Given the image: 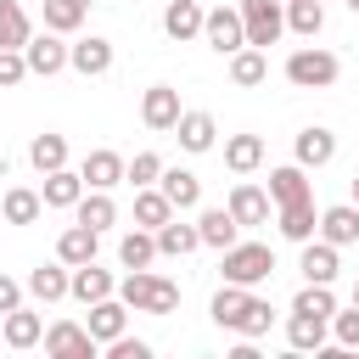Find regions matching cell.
I'll list each match as a JSON object with an SVG mask.
<instances>
[{
	"label": "cell",
	"instance_id": "6",
	"mask_svg": "<svg viewBox=\"0 0 359 359\" xmlns=\"http://www.w3.org/2000/svg\"><path fill=\"white\" fill-rule=\"evenodd\" d=\"M180 112H185V107H180V90H174V84H151V90L140 95V123L157 129V135H168V129L180 123Z\"/></svg>",
	"mask_w": 359,
	"mask_h": 359
},
{
	"label": "cell",
	"instance_id": "52",
	"mask_svg": "<svg viewBox=\"0 0 359 359\" xmlns=\"http://www.w3.org/2000/svg\"><path fill=\"white\" fill-rule=\"evenodd\" d=\"M320 6H325V0H320Z\"/></svg>",
	"mask_w": 359,
	"mask_h": 359
},
{
	"label": "cell",
	"instance_id": "28",
	"mask_svg": "<svg viewBox=\"0 0 359 359\" xmlns=\"http://www.w3.org/2000/svg\"><path fill=\"white\" fill-rule=\"evenodd\" d=\"M151 258H157V230L135 224V230L118 241V264H123V269H151Z\"/></svg>",
	"mask_w": 359,
	"mask_h": 359
},
{
	"label": "cell",
	"instance_id": "25",
	"mask_svg": "<svg viewBox=\"0 0 359 359\" xmlns=\"http://www.w3.org/2000/svg\"><path fill=\"white\" fill-rule=\"evenodd\" d=\"M247 297H252V286H236V280H224V286L213 292V303H208V314H213V325H224V331H236V325H241V309H247Z\"/></svg>",
	"mask_w": 359,
	"mask_h": 359
},
{
	"label": "cell",
	"instance_id": "31",
	"mask_svg": "<svg viewBox=\"0 0 359 359\" xmlns=\"http://www.w3.org/2000/svg\"><path fill=\"white\" fill-rule=\"evenodd\" d=\"M34 342H45V320L34 314V309H11L6 314V348H34Z\"/></svg>",
	"mask_w": 359,
	"mask_h": 359
},
{
	"label": "cell",
	"instance_id": "10",
	"mask_svg": "<svg viewBox=\"0 0 359 359\" xmlns=\"http://www.w3.org/2000/svg\"><path fill=\"white\" fill-rule=\"evenodd\" d=\"M79 174H84V185H90V191H112V185H123V180H129V163H123L118 151L95 146V151L84 157V168H79Z\"/></svg>",
	"mask_w": 359,
	"mask_h": 359
},
{
	"label": "cell",
	"instance_id": "24",
	"mask_svg": "<svg viewBox=\"0 0 359 359\" xmlns=\"http://www.w3.org/2000/svg\"><path fill=\"white\" fill-rule=\"evenodd\" d=\"M297 269H303V280H325V286H331V280H337V247H331L325 236H320V241L309 236V241H303Z\"/></svg>",
	"mask_w": 359,
	"mask_h": 359
},
{
	"label": "cell",
	"instance_id": "19",
	"mask_svg": "<svg viewBox=\"0 0 359 359\" xmlns=\"http://www.w3.org/2000/svg\"><path fill=\"white\" fill-rule=\"evenodd\" d=\"M303 196H314V191H309V168H303V163L269 168V202H275V208H286V202H303Z\"/></svg>",
	"mask_w": 359,
	"mask_h": 359
},
{
	"label": "cell",
	"instance_id": "22",
	"mask_svg": "<svg viewBox=\"0 0 359 359\" xmlns=\"http://www.w3.org/2000/svg\"><path fill=\"white\" fill-rule=\"evenodd\" d=\"M90 185H84V174H73V168H50L45 174V208H79V196H84Z\"/></svg>",
	"mask_w": 359,
	"mask_h": 359
},
{
	"label": "cell",
	"instance_id": "15",
	"mask_svg": "<svg viewBox=\"0 0 359 359\" xmlns=\"http://www.w3.org/2000/svg\"><path fill=\"white\" fill-rule=\"evenodd\" d=\"M202 22H208V11H202L196 0H168V11H163V34H168L174 45L202 39Z\"/></svg>",
	"mask_w": 359,
	"mask_h": 359
},
{
	"label": "cell",
	"instance_id": "12",
	"mask_svg": "<svg viewBox=\"0 0 359 359\" xmlns=\"http://www.w3.org/2000/svg\"><path fill=\"white\" fill-rule=\"evenodd\" d=\"M67 67H73V73H84V79H101V73L112 67V39L90 34V39L67 45Z\"/></svg>",
	"mask_w": 359,
	"mask_h": 359
},
{
	"label": "cell",
	"instance_id": "9",
	"mask_svg": "<svg viewBox=\"0 0 359 359\" xmlns=\"http://www.w3.org/2000/svg\"><path fill=\"white\" fill-rule=\"evenodd\" d=\"M129 314H135V309H129V303H123V297L112 292V297H101V303H90V320H84V325H90V337H95V342L107 348L112 337H123V325H129Z\"/></svg>",
	"mask_w": 359,
	"mask_h": 359
},
{
	"label": "cell",
	"instance_id": "18",
	"mask_svg": "<svg viewBox=\"0 0 359 359\" xmlns=\"http://www.w3.org/2000/svg\"><path fill=\"white\" fill-rule=\"evenodd\" d=\"M174 140H180L185 151H213V140H219V123H213V112H180V123H174Z\"/></svg>",
	"mask_w": 359,
	"mask_h": 359
},
{
	"label": "cell",
	"instance_id": "23",
	"mask_svg": "<svg viewBox=\"0 0 359 359\" xmlns=\"http://www.w3.org/2000/svg\"><path fill=\"white\" fill-rule=\"evenodd\" d=\"M180 208L168 202V191L163 185H140L135 191V224H146V230H157V224H168Z\"/></svg>",
	"mask_w": 359,
	"mask_h": 359
},
{
	"label": "cell",
	"instance_id": "43",
	"mask_svg": "<svg viewBox=\"0 0 359 359\" xmlns=\"http://www.w3.org/2000/svg\"><path fill=\"white\" fill-rule=\"evenodd\" d=\"M331 337H337V348H359V303L331 314Z\"/></svg>",
	"mask_w": 359,
	"mask_h": 359
},
{
	"label": "cell",
	"instance_id": "37",
	"mask_svg": "<svg viewBox=\"0 0 359 359\" xmlns=\"http://www.w3.org/2000/svg\"><path fill=\"white\" fill-rule=\"evenodd\" d=\"M230 79H236L241 90L264 84V79H269V62H264V50H258V45H241V50L230 56Z\"/></svg>",
	"mask_w": 359,
	"mask_h": 359
},
{
	"label": "cell",
	"instance_id": "45",
	"mask_svg": "<svg viewBox=\"0 0 359 359\" xmlns=\"http://www.w3.org/2000/svg\"><path fill=\"white\" fill-rule=\"evenodd\" d=\"M107 359H151V342H140V337H112V342H107Z\"/></svg>",
	"mask_w": 359,
	"mask_h": 359
},
{
	"label": "cell",
	"instance_id": "32",
	"mask_svg": "<svg viewBox=\"0 0 359 359\" xmlns=\"http://www.w3.org/2000/svg\"><path fill=\"white\" fill-rule=\"evenodd\" d=\"M325 331H331V320H314V314H292L286 320V342L297 353H320L325 348Z\"/></svg>",
	"mask_w": 359,
	"mask_h": 359
},
{
	"label": "cell",
	"instance_id": "13",
	"mask_svg": "<svg viewBox=\"0 0 359 359\" xmlns=\"http://www.w3.org/2000/svg\"><path fill=\"white\" fill-rule=\"evenodd\" d=\"M224 208L236 213V224H241V230H258V224H269V191H258V185H247V180L230 191V202H224Z\"/></svg>",
	"mask_w": 359,
	"mask_h": 359
},
{
	"label": "cell",
	"instance_id": "40",
	"mask_svg": "<svg viewBox=\"0 0 359 359\" xmlns=\"http://www.w3.org/2000/svg\"><path fill=\"white\" fill-rule=\"evenodd\" d=\"M84 17H90V6H79V0H45V28L50 34H79Z\"/></svg>",
	"mask_w": 359,
	"mask_h": 359
},
{
	"label": "cell",
	"instance_id": "35",
	"mask_svg": "<svg viewBox=\"0 0 359 359\" xmlns=\"http://www.w3.org/2000/svg\"><path fill=\"white\" fill-rule=\"evenodd\" d=\"M258 163H264V140L258 135H230L224 140V168L230 174H252Z\"/></svg>",
	"mask_w": 359,
	"mask_h": 359
},
{
	"label": "cell",
	"instance_id": "42",
	"mask_svg": "<svg viewBox=\"0 0 359 359\" xmlns=\"http://www.w3.org/2000/svg\"><path fill=\"white\" fill-rule=\"evenodd\" d=\"M163 180V157L157 151H135V163H129V185L140 191V185H157Z\"/></svg>",
	"mask_w": 359,
	"mask_h": 359
},
{
	"label": "cell",
	"instance_id": "39",
	"mask_svg": "<svg viewBox=\"0 0 359 359\" xmlns=\"http://www.w3.org/2000/svg\"><path fill=\"white\" fill-rule=\"evenodd\" d=\"M286 28L303 34V39H314L325 28V6L320 0H286Z\"/></svg>",
	"mask_w": 359,
	"mask_h": 359
},
{
	"label": "cell",
	"instance_id": "8",
	"mask_svg": "<svg viewBox=\"0 0 359 359\" xmlns=\"http://www.w3.org/2000/svg\"><path fill=\"white\" fill-rule=\"evenodd\" d=\"M67 34H34L28 45H22V56H28V73H39V79H50V73H62L67 67V45H62Z\"/></svg>",
	"mask_w": 359,
	"mask_h": 359
},
{
	"label": "cell",
	"instance_id": "16",
	"mask_svg": "<svg viewBox=\"0 0 359 359\" xmlns=\"http://www.w3.org/2000/svg\"><path fill=\"white\" fill-rule=\"evenodd\" d=\"M196 230H202V247H219V252L241 241V224H236L230 208H202L196 213Z\"/></svg>",
	"mask_w": 359,
	"mask_h": 359
},
{
	"label": "cell",
	"instance_id": "21",
	"mask_svg": "<svg viewBox=\"0 0 359 359\" xmlns=\"http://www.w3.org/2000/svg\"><path fill=\"white\" fill-rule=\"evenodd\" d=\"M292 151H297V163H303V168H325V163L337 157V135H331V129H320V123H309V129L297 135V146H292Z\"/></svg>",
	"mask_w": 359,
	"mask_h": 359
},
{
	"label": "cell",
	"instance_id": "17",
	"mask_svg": "<svg viewBox=\"0 0 359 359\" xmlns=\"http://www.w3.org/2000/svg\"><path fill=\"white\" fill-rule=\"evenodd\" d=\"M320 236H325L331 247H353V241H359V202L325 208V213H320Z\"/></svg>",
	"mask_w": 359,
	"mask_h": 359
},
{
	"label": "cell",
	"instance_id": "7",
	"mask_svg": "<svg viewBox=\"0 0 359 359\" xmlns=\"http://www.w3.org/2000/svg\"><path fill=\"white\" fill-rule=\"evenodd\" d=\"M95 337H90V325H73V320H56L50 331H45V353H56V359H95Z\"/></svg>",
	"mask_w": 359,
	"mask_h": 359
},
{
	"label": "cell",
	"instance_id": "48",
	"mask_svg": "<svg viewBox=\"0 0 359 359\" xmlns=\"http://www.w3.org/2000/svg\"><path fill=\"white\" fill-rule=\"evenodd\" d=\"M353 303H359V275H353Z\"/></svg>",
	"mask_w": 359,
	"mask_h": 359
},
{
	"label": "cell",
	"instance_id": "50",
	"mask_svg": "<svg viewBox=\"0 0 359 359\" xmlns=\"http://www.w3.org/2000/svg\"><path fill=\"white\" fill-rule=\"evenodd\" d=\"M353 202H359V180H353Z\"/></svg>",
	"mask_w": 359,
	"mask_h": 359
},
{
	"label": "cell",
	"instance_id": "3",
	"mask_svg": "<svg viewBox=\"0 0 359 359\" xmlns=\"http://www.w3.org/2000/svg\"><path fill=\"white\" fill-rule=\"evenodd\" d=\"M337 73H342V62L320 45H303L286 56V84H297V90H325V84H337Z\"/></svg>",
	"mask_w": 359,
	"mask_h": 359
},
{
	"label": "cell",
	"instance_id": "49",
	"mask_svg": "<svg viewBox=\"0 0 359 359\" xmlns=\"http://www.w3.org/2000/svg\"><path fill=\"white\" fill-rule=\"evenodd\" d=\"M348 11H353V17H359V0H348Z\"/></svg>",
	"mask_w": 359,
	"mask_h": 359
},
{
	"label": "cell",
	"instance_id": "5",
	"mask_svg": "<svg viewBox=\"0 0 359 359\" xmlns=\"http://www.w3.org/2000/svg\"><path fill=\"white\" fill-rule=\"evenodd\" d=\"M202 39L219 50V56H236L247 45V28H241V6H213L208 22H202Z\"/></svg>",
	"mask_w": 359,
	"mask_h": 359
},
{
	"label": "cell",
	"instance_id": "38",
	"mask_svg": "<svg viewBox=\"0 0 359 359\" xmlns=\"http://www.w3.org/2000/svg\"><path fill=\"white\" fill-rule=\"evenodd\" d=\"M292 314H314V320H331L337 314V297L325 280H303V292L292 297Z\"/></svg>",
	"mask_w": 359,
	"mask_h": 359
},
{
	"label": "cell",
	"instance_id": "46",
	"mask_svg": "<svg viewBox=\"0 0 359 359\" xmlns=\"http://www.w3.org/2000/svg\"><path fill=\"white\" fill-rule=\"evenodd\" d=\"M11 309H22V286L11 275H0V314H11Z\"/></svg>",
	"mask_w": 359,
	"mask_h": 359
},
{
	"label": "cell",
	"instance_id": "51",
	"mask_svg": "<svg viewBox=\"0 0 359 359\" xmlns=\"http://www.w3.org/2000/svg\"><path fill=\"white\" fill-rule=\"evenodd\" d=\"M79 6H95V0H79Z\"/></svg>",
	"mask_w": 359,
	"mask_h": 359
},
{
	"label": "cell",
	"instance_id": "11",
	"mask_svg": "<svg viewBox=\"0 0 359 359\" xmlns=\"http://www.w3.org/2000/svg\"><path fill=\"white\" fill-rule=\"evenodd\" d=\"M112 292H118L112 269H101L95 258H90V264H73V286H67V297H79V303L90 309V303H101V297H112Z\"/></svg>",
	"mask_w": 359,
	"mask_h": 359
},
{
	"label": "cell",
	"instance_id": "4",
	"mask_svg": "<svg viewBox=\"0 0 359 359\" xmlns=\"http://www.w3.org/2000/svg\"><path fill=\"white\" fill-rule=\"evenodd\" d=\"M241 28H247V45H275L286 34V11L280 0H241Z\"/></svg>",
	"mask_w": 359,
	"mask_h": 359
},
{
	"label": "cell",
	"instance_id": "1",
	"mask_svg": "<svg viewBox=\"0 0 359 359\" xmlns=\"http://www.w3.org/2000/svg\"><path fill=\"white\" fill-rule=\"evenodd\" d=\"M118 297H123L135 314H174V309H180V286L163 280V275H151V269H129V275L118 280Z\"/></svg>",
	"mask_w": 359,
	"mask_h": 359
},
{
	"label": "cell",
	"instance_id": "47",
	"mask_svg": "<svg viewBox=\"0 0 359 359\" xmlns=\"http://www.w3.org/2000/svg\"><path fill=\"white\" fill-rule=\"evenodd\" d=\"M6 174H11V163H6V151H0V180H6Z\"/></svg>",
	"mask_w": 359,
	"mask_h": 359
},
{
	"label": "cell",
	"instance_id": "44",
	"mask_svg": "<svg viewBox=\"0 0 359 359\" xmlns=\"http://www.w3.org/2000/svg\"><path fill=\"white\" fill-rule=\"evenodd\" d=\"M28 79V56L22 50H0V90H17Z\"/></svg>",
	"mask_w": 359,
	"mask_h": 359
},
{
	"label": "cell",
	"instance_id": "27",
	"mask_svg": "<svg viewBox=\"0 0 359 359\" xmlns=\"http://www.w3.org/2000/svg\"><path fill=\"white\" fill-rule=\"evenodd\" d=\"M314 230H320L314 196H303V202H286V208H280V236H286V241H297V247H303V241H309Z\"/></svg>",
	"mask_w": 359,
	"mask_h": 359
},
{
	"label": "cell",
	"instance_id": "2",
	"mask_svg": "<svg viewBox=\"0 0 359 359\" xmlns=\"http://www.w3.org/2000/svg\"><path fill=\"white\" fill-rule=\"evenodd\" d=\"M219 275L236 280V286H258V280L275 275V252H269L264 241H236V247L219 252Z\"/></svg>",
	"mask_w": 359,
	"mask_h": 359
},
{
	"label": "cell",
	"instance_id": "33",
	"mask_svg": "<svg viewBox=\"0 0 359 359\" xmlns=\"http://www.w3.org/2000/svg\"><path fill=\"white\" fill-rule=\"evenodd\" d=\"M34 39V22H28V11L17 6V0H0V50H22Z\"/></svg>",
	"mask_w": 359,
	"mask_h": 359
},
{
	"label": "cell",
	"instance_id": "20",
	"mask_svg": "<svg viewBox=\"0 0 359 359\" xmlns=\"http://www.w3.org/2000/svg\"><path fill=\"white\" fill-rule=\"evenodd\" d=\"M95 247H101V230L79 224V219L56 236V258H62V264H90V258H95Z\"/></svg>",
	"mask_w": 359,
	"mask_h": 359
},
{
	"label": "cell",
	"instance_id": "14",
	"mask_svg": "<svg viewBox=\"0 0 359 359\" xmlns=\"http://www.w3.org/2000/svg\"><path fill=\"white\" fill-rule=\"evenodd\" d=\"M28 297H39V303H56V297H67V286H73V264H39V269H28Z\"/></svg>",
	"mask_w": 359,
	"mask_h": 359
},
{
	"label": "cell",
	"instance_id": "26",
	"mask_svg": "<svg viewBox=\"0 0 359 359\" xmlns=\"http://www.w3.org/2000/svg\"><path fill=\"white\" fill-rule=\"evenodd\" d=\"M73 219L90 224V230H112V224H118V202H112V191H84L79 208H73Z\"/></svg>",
	"mask_w": 359,
	"mask_h": 359
},
{
	"label": "cell",
	"instance_id": "29",
	"mask_svg": "<svg viewBox=\"0 0 359 359\" xmlns=\"http://www.w3.org/2000/svg\"><path fill=\"white\" fill-rule=\"evenodd\" d=\"M0 213H6V224H34V219L45 213V196L28 191V185H11V191L0 196Z\"/></svg>",
	"mask_w": 359,
	"mask_h": 359
},
{
	"label": "cell",
	"instance_id": "41",
	"mask_svg": "<svg viewBox=\"0 0 359 359\" xmlns=\"http://www.w3.org/2000/svg\"><path fill=\"white\" fill-rule=\"evenodd\" d=\"M269 325H275V309L264 303V297H247V309H241V337H269Z\"/></svg>",
	"mask_w": 359,
	"mask_h": 359
},
{
	"label": "cell",
	"instance_id": "34",
	"mask_svg": "<svg viewBox=\"0 0 359 359\" xmlns=\"http://www.w3.org/2000/svg\"><path fill=\"white\" fill-rule=\"evenodd\" d=\"M28 163L39 168V174H50V168H67V135H34L28 140Z\"/></svg>",
	"mask_w": 359,
	"mask_h": 359
},
{
	"label": "cell",
	"instance_id": "36",
	"mask_svg": "<svg viewBox=\"0 0 359 359\" xmlns=\"http://www.w3.org/2000/svg\"><path fill=\"white\" fill-rule=\"evenodd\" d=\"M157 185H163V191H168V202H174V208H180V213H185V208H196V202H202V180H196V174H191V168H163V180H157Z\"/></svg>",
	"mask_w": 359,
	"mask_h": 359
},
{
	"label": "cell",
	"instance_id": "30",
	"mask_svg": "<svg viewBox=\"0 0 359 359\" xmlns=\"http://www.w3.org/2000/svg\"><path fill=\"white\" fill-rule=\"evenodd\" d=\"M196 247H202V230H196V224H180V219L157 224V252H163V258H185V252H196Z\"/></svg>",
	"mask_w": 359,
	"mask_h": 359
}]
</instances>
